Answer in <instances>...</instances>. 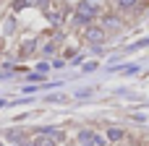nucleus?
<instances>
[{"label": "nucleus", "mask_w": 149, "mask_h": 146, "mask_svg": "<svg viewBox=\"0 0 149 146\" xmlns=\"http://www.w3.org/2000/svg\"><path fill=\"white\" fill-rule=\"evenodd\" d=\"M94 16H97V8H94L92 3H79V5H76V18H79L81 24L92 21Z\"/></svg>", "instance_id": "obj_1"}, {"label": "nucleus", "mask_w": 149, "mask_h": 146, "mask_svg": "<svg viewBox=\"0 0 149 146\" xmlns=\"http://www.w3.org/2000/svg\"><path fill=\"white\" fill-rule=\"evenodd\" d=\"M102 146L105 144V138H100L97 133H92V131H81L79 133V146Z\"/></svg>", "instance_id": "obj_2"}, {"label": "nucleus", "mask_w": 149, "mask_h": 146, "mask_svg": "<svg viewBox=\"0 0 149 146\" xmlns=\"http://www.w3.org/2000/svg\"><path fill=\"white\" fill-rule=\"evenodd\" d=\"M84 37H86L89 42H94V44H100V42H105V31H102V29H97V26H89Z\"/></svg>", "instance_id": "obj_3"}, {"label": "nucleus", "mask_w": 149, "mask_h": 146, "mask_svg": "<svg viewBox=\"0 0 149 146\" xmlns=\"http://www.w3.org/2000/svg\"><path fill=\"white\" fill-rule=\"evenodd\" d=\"M107 138H110V141H120V138H123V131H120V128H110V131H107Z\"/></svg>", "instance_id": "obj_4"}, {"label": "nucleus", "mask_w": 149, "mask_h": 146, "mask_svg": "<svg viewBox=\"0 0 149 146\" xmlns=\"http://www.w3.org/2000/svg\"><path fill=\"white\" fill-rule=\"evenodd\" d=\"M37 146H55V141H50V138H39Z\"/></svg>", "instance_id": "obj_5"}, {"label": "nucleus", "mask_w": 149, "mask_h": 146, "mask_svg": "<svg viewBox=\"0 0 149 146\" xmlns=\"http://www.w3.org/2000/svg\"><path fill=\"white\" fill-rule=\"evenodd\" d=\"M115 3H118V5H123V8H131L136 0H115Z\"/></svg>", "instance_id": "obj_6"}, {"label": "nucleus", "mask_w": 149, "mask_h": 146, "mask_svg": "<svg viewBox=\"0 0 149 146\" xmlns=\"http://www.w3.org/2000/svg\"><path fill=\"white\" fill-rule=\"evenodd\" d=\"M21 146H37V144H21Z\"/></svg>", "instance_id": "obj_7"}, {"label": "nucleus", "mask_w": 149, "mask_h": 146, "mask_svg": "<svg viewBox=\"0 0 149 146\" xmlns=\"http://www.w3.org/2000/svg\"><path fill=\"white\" fill-rule=\"evenodd\" d=\"M0 146H3V144H0Z\"/></svg>", "instance_id": "obj_8"}]
</instances>
